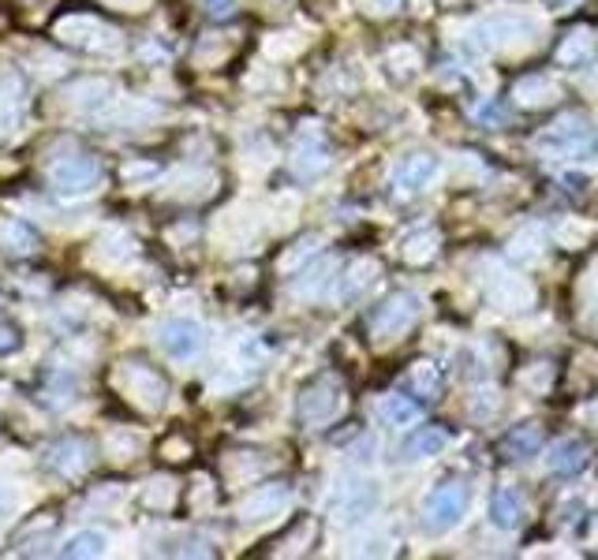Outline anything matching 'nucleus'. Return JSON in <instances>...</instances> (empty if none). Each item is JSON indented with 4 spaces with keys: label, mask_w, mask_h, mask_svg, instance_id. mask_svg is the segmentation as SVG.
Segmentation results:
<instances>
[{
    "label": "nucleus",
    "mask_w": 598,
    "mask_h": 560,
    "mask_svg": "<svg viewBox=\"0 0 598 560\" xmlns=\"http://www.w3.org/2000/svg\"><path fill=\"white\" fill-rule=\"evenodd\" d=\"M468 512V486L460 482H441L431 489V497L423 501V527L431 534H446L460 523V515Z\"/></svg>",
    "instance_id": "f257e3e1"
},
{
    "label": "nucleus",
    "mask_w": 598,
    "mask_h": 560,
    "mask_svg": "<svg viewBox=\"0 0 598 560\" xmlns=\"http://www.w3.org/2000/svg\"><path fill=\"white\" fill-rule=\"evenodd\" d=\"M419 318V299L408 296V291H397V296H389L386 303L371 314V333L374 340H393V336H400Z\"/></svg>",
    "instance_id": "f03ea898"
},
{
    "label": "nucleus",
    "mask_w": 598,
    "mask_h": 560,
    "mask_svg": "<svg viewBox=\"0 0 598 560\" xmlns=\"http://www.w3.org/2000/svg\"><path fill=\"white\" fill-rule=\"evenodd\" d=\"M337 408H340V385L333 377H319V382H311L299 393V422H307V426L333 419Z\"/></svg>",
    "instance_id": "7ed1b4c3"
},
{
    "label": "nucleus",
    "mask_w": 598,
    "mask_h": 560,
    "mask_svg": "<svg viewBox=\"0 0 598 560\" xmlns=\"http://www.w3.org/2000/svg\"><path fill=\"white\" fill-rule=\"evenodd\" d=\"M158 344L169 351L173 359H195L202 348H207V333L195 322H184V318H173L158 329Z\"/></svg>",
    "instance_id": "20e7f679"
},
{
    "label": "nucleus",
    "mask_w": 598,
    "mask_h": 560,
    "mask_svg": "<svg viewBox=\"0 0 598 560\" xmlns=\"http://www.w3.org/2000/svg\"><path fill=\"white\" fill-rule=\"evenodd\" d=\"M543 146H550V150L565 153V158H591V153H598V135L595 127H558V132L543 135L538 139Z\"/></svg>",
    "instance_id": "39448f33"
},
{
    "label": "nucleus",
    "mask_w": 598,
    "mask_h": 560,
    "mask_svg": "<svg viewBox=\"0 0 598 560\" xmlns=\"http://www.w3.org/2000/svg\"><path fill=\"white\" fill-rule=\"evenodd\" d=\"M98 176H101L98 158H87V153L60 161V165L53 169V184L60 187V191H87V187L98 184Z\"/></svg>",
    "instance_id": "423d86ee"
},
{
    "label": "nucleus",
    "mask_w": 598,
    "mask_h": 560,
    "mask_svg": "<svg viewBox=\"0 0 598 560\" xmlns=\"http://www.w3.org/2000/svg\"><path fill=\"white\" fill-rule=\"evenodd\" d=\"M434 169H438V161L431 158V153H412V158H404L397 165V172H393V187L397 191H423L426 184H431Z\"/></svg>",
    "instance_id": "0eeeda50"
},
{
    "label": "nucleus",
    "mask_w": 598,
    "mask_h": 560,
    "mask_svg": "<svg viewBox=\"0 0 598 560\" xmlns=\"http://www.w3.org/2000/svg\"><path fill=\"white\" fill-rule=\"evenodd\" d=\"M449 430L446 426H419L408 434V441L400 445V456L404 460H423V456H438L441 448L449 445Z\"/></svg>",
    "instance_id": "6e6552de"
},
{
    "label": "nucleus",
    "mask_w": 598,
    "mask_h": 560,
    "mask_svg": "<svg viewBox=\"0 0 598 560\" xmlns=\"http://www.w3.org/2000/svg\"><path fill=\"white\" fill-rule=\"evenodd\" d=\"M441 366L438 363H415V366H408V374H404V393L408 396H415V400H434V396L441 393Z\"/></svg>",
    "instance_id": "1a4fd4ad"
},
{
    "label": "nucleus",
    "mask_w": 598,
    "mask_h": 560,
    "mask_svg": "<svg viewBox=\"0 0 598 560\" xmlns=\"http://www.w3.org/2000/svg\"><path fill=\"white\" fill-rule=\"evenodd\" d=\"M87 441H79V437H64L60 445L49 448V468H57L60 475H79L83 468H87Z\"/></svg>",
    "instance_id": "9d476101"
},
{
    "label": "nucleus",
    "mask_w": 598,
    "mask_h": 560,
    "mask_svg": "<svg viewBox=\"0 0 598 560\" xmlns=\"http://www.w3.org/2000/svg\"><path fill=\"white\" fill-rule=\"evenodd\" d=\"M543 441L546 437L538 426H516L501 437V456H506V460H524V456H535L538 448H543Z\"/></svg>",
    "instance_id": "9b49d317"
},
{
    "label": "nucleus",
    "mask_w": 598,
    "mask_h": 560,
    "mask_svg": "<svg viewBox=\"0 0 598 560\" xmlns=\"http://www.w3.org/2000/svg\"><path fill=\"white\" fill-rule=\"evenodd\" d=\"M587 468V445L584 441H558L550 452L553 475H580Z\"/></svg>",
    "instance_id": "f8f14e48"
},
{
    "label": "nucleus",
    "mask_w": 598,
    "mask_h": 560,
    "mask_svg": "<svg viewBox=\"0 0 598 560\" xmlns=\"http://www.w3.org/2000/svg\"><path fill=\"white\" fill-rule=\"evenodd\" d=\"M520 515H524L520 494H512V489H498V494L490 497V523L494 527H501V531L520 527Z\"/></svg>",
    "instance_id": "ddd939ff"
},
{
    "label": "nucleus",
    "mask_w": 598,
    "mask_h": 560,
    "mask_svg": "<svg viewBox=\"0 0 598 560\" xmlns=\"http://www.w3.org/2000/svg\"><path fill=\"white\" fill-rule=\"evenodd\" d=\"M378 419L389 422V426H412V422L419 419V403L408 393L386 396V400L378 403Z\"/></svg>",
    "instance_id": "4468645a"
},
{
    "label": "nucleus",
    "mask_w": 598,
    "mask_h": 560,
    "mask_svg": "<svg viewBox=\"0 0 598 560\" xmlns=\"http://www.w3.org/2000/svg\"><path fill=\"white\" fill-rule=\"evenodd\" d=\"M371 505H374V489L366 486V482H356L348 494H340V501H333V515L345 520V512H352L348 520H359V515L371 512Z\"/></svg>",
    "instance_id": "2eb2a0df"
},
{
    "label": "nucleus",
    "mask_w": 598,
    "mask_h": 560,
    "mask_svg": "<svg viewBox=\"0 0 598 560\" xmlns=\"http://www.w3.org/2000/svg\"><path fill=\"white\" fill-rule=\"evenodd\" d=\"M98 553H105V534H98V531L75 534V538L64 546V557H98Z\"/></svg>",
    "instance_id": "dca6fc26"
},
{
    "label": "nucleus",
    "mask_w": 598,
    "mask_h": 560,
    "mask_svg": "<svg viewBox=\"0 0 598 560\" xmlns=\"http://www.w3.org/2000/svg\"><path fill=\"white\" fill-rule=\"evenodd\" d=\"M4 244H8V251H15V254H30L34 247H38V236H34L23 221H8L4 224Z\"/></svg>",
    "instance_id": "f3484780"
},
{
    "label": "nucleus",
    "mask_w": 598,
    "mask_h": 560,
    "mask_svg": "<svg viewBox=\"0 0 598 560\" xmlns=\"http://www.w3.org/2000/svg\"><path fill=\"white\" fill-rule=\"evenodd\" d=\"M281 501H285V489L273 486V489H266V494L254 497V501L244 505V520H266V515H270Z\"/></svg>",
    "instance_id": "a211bd4d"
},
{
    "label": "nucleus",
    "mask_w": 598,
    "mask_h": 560,
    "mask_svg": "<svg viewBox=\"0 0 598 560\" xmlns=\"http://www.w3.org/2000/svg\"><path fill=\"white\" fill-rule=\"evenodd\" d=\"M371 273H378V265H374V262H366V258H359V262L352 265V270H348V277H352V281H345V296H348V299L359 296V291H363L366 284L374 281Z\"/></svg>",
    "instance_id": "6ab92c4d"
},
{
    "label": "nucleus",
    "mask_w": 598,
    "mask_h": 560,
    "mask_svg": "<svg viewBox=\"0 0 598 560\" xmlns=\"http://www.w3.org/2000/svg\"><path fill=\"white\" fill-rule=\"evenodd\" d=\"M591 46H595V41H591V30H576V34H572V41H569V46L558 53V60H561V64H576V60L584 57Z\"/></svg>",
    "instance_id": "aec40b11"
},
{
    "label": "nucleus",
    "mask_w": 598,
    "mask_h": 560,
    "mask_svg": "<svg viewBox=\"0 0 598 560\" xmlns=\"http://www.w3.org/2000/svg\"><path fill=\"white\" fill-rule=\"evenodd\" d=\"M15 348H20V329L0 322V351H15Z\"/></svg>",
    "instance_id": "412c9836"
},
{
    "label": "nucleus",
    "mask_w": 598,
    "mask_h": 560,
    "mask_svg": "<svg viewBox=\"0 0 598 560\" xmlns=\"http://www.w3.org/2000/svg\"><path fill=\"white\" fill-rule=\"evenodd\" d=\"M202 8H207V15H213V20H225L236 8V0H202Z\"/></svg>",
    "instance_id": "4be33fe9"
},
{
    "label": "nucleus",
    "mask_w": 598,
    "mask_h": 560,
    "mask_svg": "<svg viewBox=\"0 0 598 560\" xmlns=\"http://www.w3.org/2000/svg\"><path fill=\"white\" fill-rule=\"evenodd\" d=\"M374 4H378V12H393V8H397L400 0H374Z\"/></svg>",
    "instance_id": "5701e85b"
},
{
    "label": "nucleus",
    "mask_w": 598,
    "mask_h": 560,
    "mask_svg": "<svg viewBox=\"0 0 598 560\" xmlns=\"http://www.w3.org/2000/svg\"><path fill=\"white\" fill-rule=\"evenodd\" d=\"M553 4H558V8H572L576 0H553Z\"/></svg>",
    "instance_id": "b1692460"
}]
</instances>
